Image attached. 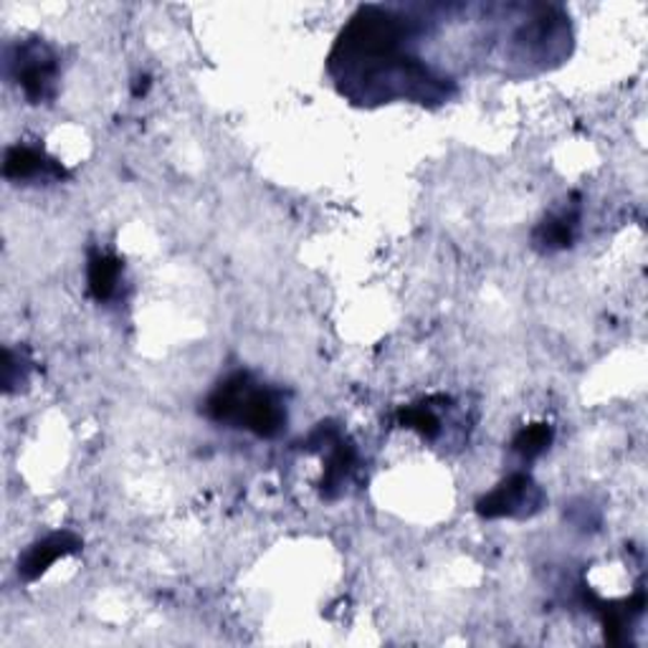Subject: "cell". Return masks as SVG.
<instances>
[{"instance_id":"5","label":"cell","mask_w":648,"mask_h":648,"mask_svg":"<svg viewBox=\"0 0 648 648\" xmlns=\"http://www.w3.org/2000/svg\"><path fill=\"white\" fill-rule=\"evenodd\" d=\"M80 550H82V537L69 533V529L46 535L44 540L34 542L26 552H23V558L19 560V575L28 583L38 580V577H41L53 562L66 555H74V552Z\"/></svg>"},{"instance_id":"2","label":"cell","mask_w":648,"mask_h":648,"mask_svg":"<svg viewBox=\"0 0 648 648\" xmlns=\"http://www.w3.org/2000/svg\"><path fill=\"white\" fill-rule=\"evenodd\" d=\"M11 74L21 84L23 94L30 105H41L57 94L59 64L53 51L44 41L19 44L13 49V57L8 59Z\"/></svg>"},{"instance_id":"1","label":"cell","mask_w":648,"mask_h":648,"mask_svg":"<svg viewBox=\"0 0 648 648\" xmlns=\"http://www.w3.org/2000/svg\"><path fill=\"white\" fill-rule=\"evenodd\" d=\"M206 416L216 424L246 428L259 439H274L286 428V405L277 390L264 388L248 372H233L206 401Z\"/></svg>"},{"instance_id":"10","label":"cell","mask_w":648,"mask_h":648,"mask_svg":"<svg viewBox=\"0 0 648 648\" xmlns=\"http://www.w3.org/2000/svg\"><path fill=\"white\" fill-rule=\"evenodd\" d=\"M28 360L21 353H13L11 347L3 350V390L5 393H15L21 388V382H26Z\"/></svg>"},{"instance_id":"3","label":"cell","mask_w":648,"mask_h":648,"mask_svg":"<svg viewBox=\"0 0 648 648\" xmlns=\"http://www.w3.org/2000/svg\"><path fill=\"white\" fill-rule=\"evenodd\" d=\"M545 502L542 489L537 487L535 479L525 472L510 474L499 484L497 489H491L487 497H481L476 502V514L484 519H504V517H529V514L540 512Z\"/></svg>"},{"instance_id":"6","label":"cell","mask_w":648,"mask_h":648,"mask_svg":"<svg viewBox=\"0 0 648 648\" xmlns=\"http://www.w3.org/2000/svg\"><path fill=\"white\" fill-rule=\"evenodd\" d=\"M577 221H580V213H577V208L562 210V213L545 218V221L537 225L535 233H533V241H535L537 252L555 254V252H565V248L573 246Z\"/></svg>"},{"instance_id":"9","label":"cell","mask_w":648,"mask_h":648,"mask_svg":"<svg viewBox=\"0 0 648 648\" xmlns=\"http://www.w3.org/2000/svg\"><path fill=\"white\" fill-rule=\"evenodd\" d=\"M398 420H401V426L418 431L424 439H436V436L441 433V420L433 413L431 405H428V401L418 405H405V408L398 413Z\"/></svg>"},{"instance_id":"8","label":"cell","mask_w":648,"mask_h":648,"mask_svg":"<svg viewBox=\"0 0 648 648\" xmlns=\"http://www.w3.org/2000/svg\"><path fill=\"white\" fill-rule=\"evenodd\" d=\"M552 439H555V431L550 424H529L512 439V451L525 462H533L550 449Z\"/></svg>"},{"instance_id":"11","label":"cell","mask_w":648,"mask_h":648,"mask_svg":"<svg viewBox=\"0 0 648 648\" xmlns=\"http://www.w3.org/2000/svg\"><path fill=\"white\" fill-rule=\"evenodd\" d=\"M150 76L147 74H143V76H137L135 80V87H132V94H135V97H145L147 94V89H150Z\"/></svg>"},{"instance_id":"4","label":"cell","mask_w":648,"mask_h":648,"mask_svg":"<svg viewBox=\"0 0 648 648\" xmlns=\"http://www.w3.org/2000/svg\"><path fill=\"white\" fill-rule=\"evenodd\" d=\"M3 178L5 181L21 183V181H64L69 178L66 168L57 158L46 155L44 150L30 145H13L8 147L3 160Z\"/></svg>"},{"instance_id":"7","label":"cell","mask_w":648,"mask_h":648,"mask_svg":"<svg viewBox=\"0 0 648 648\" xmlns=\"http://www.w3.org/2000/svg\"><path fill=\"white\" fill-rule=\"evenodd\" d=\"M124 264L112 254L91 252L89 254V267H87V281H89V294L97 302H109L117 294V286H120Z\"/></svg>"}]
</instances>
